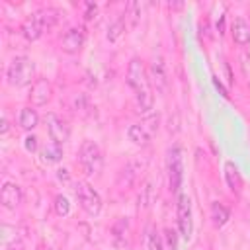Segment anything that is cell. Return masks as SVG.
Returning <instances> with one entry per match:
<instances>
[{
	"mask_svg": "<svg viewBox=\"0 0 250 250\" xmlns=\"http://www.w3.org/2000/svg\"><path fill=\"white\" fill-rule=\"evenodd\" d=\"M135 104H137V111L139 113H150L152 105H154V96L150 90L146 92H139L135 94Z\"/></svg>",
	"mask_w": 250,
	"mask_h": 250,
	"instance_id": "obj_19",
	"label": "cell"
},
{
	"mask_svg": "<svg viewBox=\"0 0 250 250\" xmlns=\"http://www.w3.org/2000/svg\"><path fill=\"white\" fill-rule=\"evenodd\" d=\"M123 33H125V20H123V18H117L113 23H109L105 37H107V41L115 43V41H117V39H119Z\"/></svg>",
	"mask_w": 250,
	"mask_h": 250,
	"instance_id": "obj_23",
	"label": "cell"
},
{
	"mask_svg": "<svg viewBox=\"0 0 250 250\" xmlns=\"http://www.w3.org/2000/svg\"><path fill=\"white\" fill-rule=\"evenodd\" d=\"M57 178H59L61 182H68V180H70V176H68V170H64V168H59V170H57Z\"/></svg>",
	"mask_w": 250,
	"mask_h": 250,
	"instance_id": "obj_33",
	"label": "cell"
},
{
	"mask_svg": "<svg viewBox=\"0 0 250 250\" xmlns=\"http://www.w3.org/2000/svg\"><path fill=\"white\" fill-rule=\"evenodd\" d=\"M213 84H215V88L219 90V94H223V98H229V92L223 88V84H221V80H219L217 76H213Z\"/></svg>",
	"mask_w": 250,
	"mask_h": 250,
	"instance_id": "obj_32",
	"label": "cell"
},
{
	"mask_svg": "<svg viewBox=\"0 0 250 250\" xmlns=\"http://www.w3.org/2000/svg\"><path fill=\"white\" fill-rule=\"evenodd\" d=\"M74 193H76V199H78L80 207H82L88 215H92V217L100 215V211H102V197H100V193H98L90 184L78 182Z\"/></svg>",
	"mask_w": 250,
	"mask_h": 250,
	"instance_id": "obj_4",
	"label": "cell"
},
{
	"mask_svg": "<svg viewBox=\"0 0 250 250\" xmlns=\"http://www.w3.org/2000/svg\"><path fill=\"white\" fill-rule=\"evenodd\" d=\"M84 45V29L82 27H70L64 35H62V41H61V47L64 53L68 55H74L82 49Z\"/></svg>",
	"mask_w": 250,
	"mask_h": 250,
	"instance_id": "obj_10",
	"label": "cell"
},
{
	"mask_svg": "<svg viewBox=\"0 0 250 250\" xmlns=\"http://www.w3.org/2000/svg\"><path fill=\"white\" fill-rule=\"evenodd\" d=\"M229 217H230V213L223 203H213L211 205V219H213L215 227H223L229 221Z\"/></svg>",
	"mask_w": 250,
	"mask_h": 250,
	"instance_id": "obj_21",
	"label": "cell"
},
{
	"mask_svg": "<svg viewBox=\"0 0 250 250\" xmlns=\"http://www.w3.org/2000/svg\"><path fill=\"white\" fill-rule=\"evenodd\" d=\"M45 123H47V133H49V137H51L53 143L62 145V143L68 141V127H66V123L59 115L47 113L45 115Z\"/></svg>",
	"mask_w": 250,
	"mask_h": 250,
	"instance_id": "obj_9",
	"label": "cell"
},
{
	"mask_svg": "<svg viewBox=\"0 0 250 250\" xmlns=\"http://www.w3.org/2000/svg\"><path fill=\"white\" fill-rule=\"evenodd\" d=\"M43 250H53V248H43Z\"/></svg>",
	"mask_w": 250,
	"mask_h": 250,
	"instance_id": "obj_37",
	"label": "cell"
},
{
	"mask_svg": "<svg viewBox=\"0 0 250 250\" xmlns=\"http://www.w3.org/2000/svg\"><path fill=\"white\" fill-rule=\"evenodd\" d=\"M51 94H53V90H51L49 80H47V78H37V80L33 82V86H31L29 100H31V104H33L35 107H41V105H45V104L51 100Z\"/></svg>",
	"mask_w": 250,
	"mask_h": 250,
	"instance_id": "obj_11",
	"label": "cell"
},
{
	"mask_svg": "<svg viewBox=\"0 0 250 250\" xmlns=\"http://www.w3.org/2000/svg\"><path fill=\"white\" fill-rule=\"evenodd\" d=\"M156 199V189H154V182L152 180H146L141 188V193H139V207L143 209H148Z\"/></svg>",
	"mask_w": 250,
	"mask_h": 250,
	"instance_id": "obj_15",
	"label": "cell"
},
{
	"mask_svg": "<svg viewBox=\"0 0 250 250\" xmlns=\"http://www.w3.org/2000/svg\"><path fill=\"white\" fill-rule=\"evenodd\" d=\"M225 178H227V184L232 191H240L242 188V182H240V174H238V168L234 166V162H225Z\"/></svg>",
	"mask_w": 250,
	"mask_h": 250,
	"instance_id": "obj_16",
	"label": "cell"
},
{
	"mask_svg": "<svg viewBox=\"0 0 250 250\" xmlns=\"http://www.w3.org/2000/svg\"><path fill=\"white\" fill-rule=\"evenodd\" d=\"M230 33H232V41L240 47L248 45L250 43V25L244 21V20H234L232 27H230Z\"/></svg>",
	"mask_w": 250,
	"mask_h": 250,
	"instance_id": "obj_14",
	"label": "cell"
},
{
	"mask_svg": "<svg viewBox=\"0 0 250 250\" xmlns=\"http://www.w3.org/2000/svg\"><path fill=\"white\" fill-rule=\"evenodd\" d=\"M55 211H57L59 217H66L70 213V203H68V199L64 195H57L55 197Z\"/></svg>",
	"mask_w": 250,
	"mask_h": 250,
	"instance_id": "obj_25",
	"label": "cell"
},
{
	"mask_svg": "<svg viewBox=\"0 0 250 250\" xmlns=\"http://www.w3.org/2000/svg\"><path fill=\"white\" fill-rule=\"evenodd\" d=\"M240 70H242V74L248 78V82H250V55L248 53H242L240 55Z\"/></svg>",
	"mask_w": 250,
	"mask_h": 250,
	"instance_id": "obj_29",
	"label": "cell"
},
{
	"mask_svg": "<svg viewBox=\"0 0 250 250\" xmlns=\"http://www.w3.org/2000/svg\"><path fill=\"white\" fill-rule=\"evenodd\" d=\"M127 84L133 88L135 94L150 90V80H148L146 70H145V64H143V61L139 57H133L131 62H129V68H127Z\"/></svg>",
	"mask_w": 250,
	"mask_h": 250,
	"instance_id": "obj_7",
	"label": "cell"
},
{
	"mask_svg": "<svg viewBox=\"0 0 250 250\" xmlns=\"http://www.w3.org/2000/svg\"><path fill=\"white\" fill-rule=\"evenodd\" d=\"M146 244L150 250H160V234L154 230V227L146 229Z\"/></svg>",
	"mask_w": 250,
	"mask_h": 250,
	"instance_id": "obj_26",
	"label": "cell"
},
{
	"mask_svg": "<svg viewBox=\"0 0 250 250\" xmlns=\"http://www.w3.org/2000/svg\"><path fill=\"white\" fill-rule=\"evenodd\" d=\"M111 234H113V238L119 242V244H125V238H127V234H129V223H127V219H117L115 223H113V227H111Z\"/></svg>",
	"mask_w": 250,
	"mask_h": 250,
	"instance_id": "obj_22",
	"label": "cell"
},
{
	"mask_svg": "<svg viewBox=\"0 0 250 250\" xmlns=\"http://www.w3.org/2000/svg\"><path fill=\"white\" fill-rule=\"evenodd\" d=\"M146 164H148V160H146L145 156H133V158L121 168V172H119V176H117V186H119L121 189L133 188L135 182H137V178H139V174L145 172Z\"/></svg>",
	"mask_w": 250,
	"mask_h": 250,
	"instance_id": "obj_6",
	"label": "cell"
},
{
	"mask_svg": "<svg viewBox=\"0 0 250 250\" xmlns=\"http://www.w3.org/2000/svg\"><path fill=\"white\" fill-rule=\"evenodd\" d=\"M178 230L188 240L191 236L193 225H191V199L186 193H178Z\"/></svg>",
	"mask_w": 250,
	"mask_h": 250,
	"instance_id": "obj_8",
	"label": "cell"
},
{
	"mask_svg": "<svg viewBox=\"0 0 250 250\" xmlns=\"http://www.w3.org/2000/svg\"><path fill=\"white\" fill-rule=\"evenodd\" d=\"M143 127H145V131L148 133V135H152L156 129H158V115H148L146 119H145V123H143Z\"/></svg>",
	"mask_w": 250,
	"mask_h": 250,
	"instance_id": "obj_28",
	"label": "cell"
},
{
	"mask_svg": "<svg viewBox=\"0 0 250 250\" xmlns=\"http://www.w3.org/2000/svg\"><path fill=\"white\" fill-rule=\"evenodd\" d=\"M178 246V236L172 229H164L160 234V250H176Z\"/></svg>",
	"mask_w": 250,
	"mask_h": 250,
	"instance_id": "obj_24",
	"label": "cell"
},
{
	"mask_svg": "<svg viewBox=\"0 0 250 250\" xmlns=\"http://www.w3.org/2000/svg\"><path fill=\"white\" fill-rule=\"evenodd\" d=\"M33 72H35V64L29 57L25 55H20V57H14L12 62L8 64L6 68V78H8V84L12 86H27L33 78Z\"/></svg>",
	"mask_w": 250,
	"mask_h": 250,
	"instance_id": "obj_2",
	"label": "cell"
},
{
	"mask_svg": "<svg viewBox=\"0 0 250 250\" xmlns=\"http://www.w3.org/2000/svg\"><path fill=\"white\" fill-rule=\"evenodd\" d=\"M23 146H25L27 152H35L37 150V137L35 135H27L23 139Z\"/></svg>",
	"mask_w": 250,
	"mask_h": 250,
	"instance_id": "obj_30",
	"label": "cell"
},
{
	"mask_svg": "<svg viewBox=\"0 0 250 250\" xmlns=\"http://www.w3.org/2000/svg\"><path fill=\"white\" fill-rule=\"evenodd\" d=\"M0 201L6 209H16L21 203V188L18 184L6 182L0 189Z\"/></svg>",
	"mask_w": 250,
	"mask_h": 250,
	"instance_id": "obj_12",
	"label": "cell"
},
{
	"mask_svg": "<svg viewBox=\"0 0 250 250\" xmlns=\"http://www.w3.org/2000/svg\"><path fill=\"white\" fill-rule=\"evenodd\" d=\"M8 129H10L8 119H6V117H2V127H0V133H2V135H6V133H8Z\"/></svg>",
	"mask_w": 250,
	"mask_h": 250,
	"instance_id": "obj_35",
	"label": "cell"
},
{
	"mask_svg": "<svg viewBox=\"0 0 250 250\" xmlns=\"http://www.w3.org/2000/svg\"><path fill=\"white\" fill-rule=\"evenodd\" d=\"M127 137H129V141H131V143L145 146V145L148 143V137H150V135L145 131V127H143V125H131V127L127 129Z\"/></svg>",
	"mask_w": 250,
	"mask_h": 250,
	"instance_id": "obj_20",
	"label": "cell"
},
{
	"mask_svg": "<svg viewBox=\"0 0 250 250\" xmlns=\"http://www.w3.org/2000/svg\"><path fill=\"white\" fill-rule=\"evenodd\" d=\"M37 123H39V115H37L35 109H31V107H23V109L20 111V127H21V129L31 131V129L37 127Z\"/></svg>",
	"mask_w": 250,
	"mask_h": 250,
	"instance_id": "obj_18",
	"label": "cell"
},
{
	"mask_svg": "<svg viewBox=\"0 0 250 250\" xmlns=\"http://www.w3.org/2000/svg\"><path fill=\"white\" fill-rule=\"evenodd\" d=\"M78 160H80V166H82L84 174L94 176V174H100L102 172L104 158H102L100 146L94 141H84L82 143L80 152H78Z\"/></svg>",
	"mask_w": 250,
	"mask_h": 250,
	"instance_id": "obj_3",
	"label": "cell"
},
{
	"mask_svg": "<svg viewBox=\"0 0 250 250\" xmlns=\"http://www.w3.org/2000/svg\"><path fill=\"white\" fill-rule=\"evenodd\" d=\"M248 84H250V82H248Z\"/></svg>",
	"mask_w": 250,
	"mask_h": 250,
	"instance_id": "obj_38",
	"label": "cell"
},
{
	"mask_svg": "<svg viewBox=\"0 0 250 250\" xmlns=\"http://www.w3.org/2000/svg\"><path fill=\"white\" fill-rule=\"evenodd\" d=\"M94 14H96V4L88 2V4H86V12H84V20H92Z\"/></svg>",
	"mask_w": 250,
	"mask_h": 250,
	"instance_id": "obj_31",
	"label": "cell"
},
{
	"mask_svg": "<svg viewBox=\"0 0 250 250\" xmlns=\"http://www.w3.org/2000/svg\"><path fill=\"white\" fill-rule=\"evenodd\" d=\"M168 176H170V189L174 193H180L184 180V152L180 145H174L168 150Z\"/></svg>",
	"mask_w": 250,
	"mask_h": 250,
	"instance_id": "obj_5",
	"label": "cell"
},
{
	"mask_svg": "<svg viewBox=\"0 0 250 250\" xmlns=\"http://www.w3.org/2000/svg\"><path fill=\"white\" fill-rule=\"evenodd\" d=\"M125 16H131V25H137L139 16H141V4H139V2H129Z\"/></svg>",
	"mask_w": 250,
	"mask_h": 250,
	"instance_id": "obj_27",
	"label": "cell"
},
{
	"mask_svg": "<svg viewBox=\"0 0 250 250\" xmlns=\"http://www.w3.org/2000/svg\"><path fill=\"white\" fill-rule=\"evenodd\" d=\"M57 18H59V12L53 10V8L39 10V12L31 14V16L23 21V25H21V33H23V37H25L27 41H35V39H39V37L43 35V31L49 29V27L57 21Z\"/></svg>",
	"mask_w": 250,
	"mask_h": 250,
	"instance_id": "obj_1",
	"label": "cell"
},
{
	"mask_svg": "<svg viewBox=\"0 0 250 250\" xmlns=\"http://www.w3.org/2000/svg\"><path fill=\"white\" fill-rule=\"evenodd\" d=\"M8 250H23V244L21 242H14V244L8 246Z\"/></svg>",
	"mask_w": 250,
	"mask_h": 250,
	"instance_id": "obj_36",
	"label": "cell"
},
{
	"mask_svg": "<svg viewBox=\"0 0 250 250\" xmlns=\"http://www.w3.org/2000/svg\"><path fill=\"white\" fill-rule=\"evenodd\" d=\"M217 31H219V35L225 33V16H219V20H217Z\"/></svg>",
	"mask_w": 250,
	"mask_h": 250,
	"instance_id": "obj_34",
	"label": "cell"
},
{
	"mask_svg": "<svg viewBox=\"0 0 250 250\" xmlns=\"http://www.w3.org/2000/svg\"><path fill=\"white\" fill-rule=\"evenodd\" d=\"M150 82L154 84L156 92H164V90H166L168 78H166V70H164L162 57H156V59L150 62Z\"/></svg>",
	"mask_w": 250,
	"mask_h": 250,
	"instance_id": "obj_13",
	"label": "cell"
},
{
	"mask_svg": "<svg viewBox=\"0 0 250 250\" xmlns=\"http://www.w3.org/2000/svg\"><path fill=\"white\" fill-rule=\"evenodd\" d=\"M41 158H43V162H47V164H57V162L62 158V146L57 145V143L45 145L43 150H41Z\"/></svg>",
	"mask_w": 250,
	"mask_h": 250,
	"instance_id": "obj_17",
	"label": "cell"
}]
</instances>
